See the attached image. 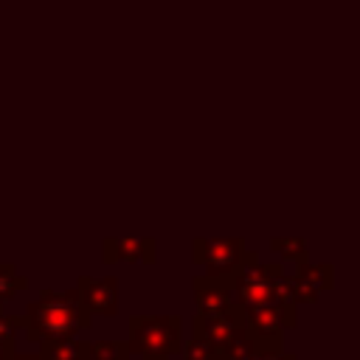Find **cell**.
<instances>
[{
  "mask_svg": "<svg viewBox=\"0 0 360 360\" xmlns=\"http://www.w3.org/2000/svg\"><path fill=\"white\" fill-rule=\"evenodd\" d=\"M93 315L82 307L76 290L53 292L42 290L37 301L25 307V315L17 318V329L25 332L28 340H76L82 329H90Z\"/></svg>",
  "mask_w": 360,
  "mask_h": 360,
  "instance_id": "6da1fadb",
  "label": "cell"
},
{
  "mask_svg": "<svg viewBox=\"0 0 360 360\" xmlns=\"http://www.w3.org/2000/svg\"><path fill=\"white\" fill-rule=\"evenodd\" d=\"M183 346L180 315H132L129 318V354L141 360H169Z\"/></svg>",
  "mask_w": 360,
  "mask_h": 360,
  "instance_id": "7a4b0ae2",
  "label": "cell"
},
{
  "mask_svg": "<svg viewBox=\"0 0 360 360\" xmlns=\"http://www.w3.org/2000/svg\"><path fill=\"white\" fill-rule=\"evenodd\" d=\"M248 245L242 236H197L191 242V262L202 267L200 276L228 281L245 262Z\"/></svg>",
  "mask_w": 360,
  "mask_h": 360,
  "instance_id": "3957f363",
  "label": "cell"
},
{
  "mask_svg": "<svg viewBox=\"0 0 360 360\" xmlns=\"http://www.w3.org/2000/svg\"><path fill=\"white\" fill-rule=\"evenodd\" d=\"M281 262H262L256 250L245 253L242 267L228 278V290L233 301L248 309L259 304H273V273Z\"/></svg>",
  "mask_w": 360,
  "mask_h": 360,
  "instance_id": "277c9868",
  "label": "cell"
},
{
  "mask_svg": "<svg viewBox=\"0 0 360 360\" xmlns=\"http://www.w3.org/2000/svg\"><path fill=\"white\" fill-rule=\"evenodd\" d=\"M76 292H79L82 307L90 315H104V318L118 315V278L115 276H101V278L79 276Z\"/></svg>",
  "mask_w": 360,
  "mask_h": 360,
  "instance_id": "5b68a950",
  "label": "cell"
},
{
  "mask_svg": "<svg viewBox=\"0 0 360 360\" xmlns=\"http://www.w3.org/2000/svg\"><path fill=\"white\" fill-rule=\"evenodd\" d=\"M158 253V242L152 236H104L101 242V262L104 264H115V262H127V264H152Z\"/></svg>",
  "mask_w": 360,
  "mask_h": 360,
  "instance_id": "8992f818",
  "label": "cell"
},
{
  "mask_svg": "<svg viewBox=\"0 0 360 360\" xmlns=\"http://www.w3.org/2000/svg\"><path fill=\"white\" fill-rule=\"evenodd\" d=\"M290 278H292V298H295V304H315L318 295L335 284V267L329 262H321V264L301 262V264H295Z\"/></svg>",
  "mask_w": 360,
  "mask_h": 360,
  "instance_id": "52a82bcc",
  "label": "cell"
},
{
  "mask_svg": "<svg viewBox=\"0 0 360 360\" xmlns=\"http://www.w3.org/2000/svg\"><path fill=\"white\" fill-rule=\"evenodd\" d=\"M191 290H194V304H197V315H225L236 307L228 281H217V278H205V276H194L191 278Z\"/></svg>",
  "mask_w": 360,
  "mask_h": 360,
  "instance_id": "ba28073f",
  "label": "cell"
},
{
  "mask_svg": "<svg viewBox=\"0 0 360 360\" xmlns=\"http://www.w3.org/2000/svg\"><path fill=\"white\" fill-rule=\"evenodd\" d=\"M242 326V307L236 304L231 312L225 315H197L194 318V335L208 340L211 346H217L222 352V346L228 343V338Z\"/></svg>",
  "mask_w": 360,
  "mask_h": 360,
  "instance_id": "9c48e42d",
  "label": "cell"
},
{
  "mask_svg": "<svg viewBox=\"0 0 360 360\" xmlns=\"http://www.w3.org/2000/svg\"><path fill=\"white\" fill-rule=\"evenodd\" d=\"M79 360H129L127 340H76Z\"/></svg>",
  "mask_w": 360,
  "mask_h": 360,
  "instance_id": "30bf717a",
  "label": "cell"
},
{
  "mask_svg": "<svg viewBox=\"0 0 360 360\" xmlns=\"http://www.w3.org/2000/svg\"><path fill=\"white\" fill-rule=\"evenodd\" d=\"M25 287H28V276L20 273L17 264H11V262H0V304L11 301Z\"/></svg>",
  "mask_w": 360,
  "mask_h": 360,
  "instance_id": "8fae6325",
  "label": "cell"
},
{
  "mask_svg": "<svg viewBox=\"0 0 360 360\" xmlns=\"http://www.w3.org/2000/svg\"><path fill=\"white\" fill-rule=\"evenodd\" d=\"M270 250H276L281 259L292 262V264H301L309 259V248L301 236H273L270 239Z\"/></svg>",
  "mask_w": 360,
  "mask_h": 360,
  "instance_id": "7c38bea8",
  "label": "cell"
},
{
  "mask_svg": "<svg viewBox=\"0 0 360 360\" xmlns=\"http://www.w3.org/2000/svg\"><path fill=\"white\" fill-rule=\"evenodd\" d=\"M180 354H183V360H222V352L217 346H211L208 340L197 338V335L188 338V340H183Z\"/></svg>",
  "mask_w": 360,
  "mask_h": 360,
  "instance_id": "4fadbf2b",
  "label": "cell"
},
{
  "mask_svg": "<svg viewBox=\"0 0 360 360\" xmlns=\"http://www.w3.org/2000/svg\"><path fill=\"white\" fill-rule=\"evenodd\" d=\"M39 357L42 360H79L76 357V340H42Z\"/></svg>",
  "mask_w": 360,
  "mask_h": 360,
  "instance_id": "5bb4252c",
  "label": "cell"
},
{
  "mask_svg": "<svg viewBox=\"0 0 360 360\" xmlns=\"http://www.w3.org/2000/svg\"><path fill=\"white\" fill-rule=\"evenodd\" d=\"M14 329H17V318L6 315L0 304V343H14Z\"/></svg>",
  "mask_w": 360,
  "mask_h": 360,
  "instance_id": "9a60e30c",
  "label": "cell"
},
{
  "mask_svg": "<svg viewBox=\"0 0 360 360\" xmlns=\"http://www.w3.org/2000/svg\"><path fill=\"white\" fill-rule=\"evenodd\" d=\"M253 360H298L295 352H276V354H256Z\"/></svg>",
  "mask_w": 360,
  "mask_h": 360,
  "instance_id": "2e32d148",
  "label": "cell"
},
{
  "mask_svg": "<svg viewBox=\"0 0 360 360\" xmlns=\"http://www.w3.org/2000/svg\"><path fill=\"white\" fill-rule=\"evenodd\" d=\"M11 360H42V357H39V352H22V354H20V352H14V354H11Z\"/></svg>",
  "mask_w": 360,
  "mask_h": 360,
  "instance_id": "e0dca14e",
  "label": "cell"
},
{
  "mask_svg": "<svg viewBox=\"0 0 360 360\" xmlns=\"http://www.w3.org/2000/svg\"><path fill=\"white\" fill-rule=\"evenodd\" d=\"M14 354V343H0V360H11Z\"/></svg>",
  "mask_w": 360,
  "mask_h": 360,
  "instance_id": "ac0fdd59",
  "label": "cell"
}]
</instances>
